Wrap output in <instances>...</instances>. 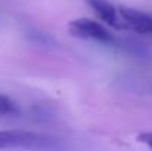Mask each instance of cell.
Masks as SVG:
<instances>
[{
  "label": "cell",
  "instance_id": "277c9868",
  "mask_svg": "<svg viewBox=\"0 0 152 151\" xmlns=\"http://www.w3.org/2000/svg\"><path fill=\"white\" fill-rule=\"evenodd\" d=\"M87 3L95 10L98 18L103 21L108 27H112L117 30L124 28V24H123L120 13H118V9L114 4H111L108 0H87Z\"/></svg>",
  "mask_w": 152,
  "mask_h": 151
},
{
  "label": "cell",
  "instance_id": "8992f818",
  "mask_svg": "<svg viewBox=\"0 0 152 151\" xmlns=\"http://www.w3.org/2000/svg\"><path fill=\"white\" fill-rule=\"evenodd\" d=\"M18 113V107L13 101L4 95H0V117L3 116H13Z\"/></svg>",
  "mask_w": 152,
  "mask_h": 151
},
{
  "label": "cell",
  "instance_id": "5b68a950",
  "mask_svg": "<svg viewBox=\"0 0 152 151\" xmlns=\"http://www.w3.org/2000/svg\"><path fill=\"white\" fill-rule=\"evenodd\" d=\"M27 37L30 42H33L39 46H55V40L50 36L43 33V31H39V30H28Z\"/></svg>",
  "mask_w": 152,
  "mask_h": 151
},
{
  "label": "cell",
  "instance_id": "7a4b0ae2",
  "mask_svg": "<svg viewBox=\"0 0 152 151\" xmlns=\"http://www.w3.org/2000/svg\"><path fill=\"white\" fill-rule=\"evenodd\" d=\"M68 30L71 36L83 39V40H93L103 45H117L115 36L102 24L89 19V18H78L69 22Z\"/></svg>",
  "mask_w": 152,
  "mask_h": 151
},
{
  "label": "cell",
  "instance_id": "6da1fadb",
  "mask_svg": "<svg viewBox=\"0 0 152 151\" xmlns=\"http://www.w3.org/2000/svg\"><path fill=\"white\" fill-rule=\"evenodd\" d=\"M22 148L31 151H66L61 138L28 132V130H0V150Z\"/></svg>",
  "mask_w": 152,
  "mask_h": 151
},
{
  "label": "cell",
  "instance_id": "52a82bcc",
  "mask_svg": "<svg viewBox=\"0 0 152 151\" xmlns=\"http://www.w3.org/2000/svg\"><path fill=\"white\" fill-rule=\"evenodd\" d=\"M137 141L145 144L146 147H149L152 150V132H142L137 135Z\"/></svg>",
  "mask_w": 152,
  "mask_h": 151
},
{
  "label": "cell",
  "instance_id": "3957f363",
  "mask_svg": "<svg viewBox=\"0 0 152 151\" xmlns=\"http://www.w3.org/2000/svg\"><path fill=\"white\" fill-rule=\"evenodd\" d=\"M117 9L124 24V28L133 30L139 34L152 36V13L133 9V7H126V6H120Z\"/></svg>",
  "mask_w": 152,
  "mask_h": 151
}]
</instances>
